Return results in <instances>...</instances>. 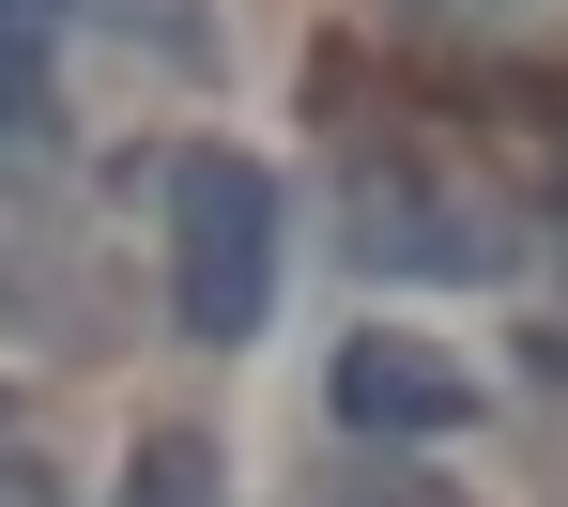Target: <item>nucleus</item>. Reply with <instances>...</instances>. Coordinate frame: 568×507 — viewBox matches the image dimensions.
Here are the masks:
<instances>
[{
    "label": "nucleus",
    "instance_id": "1",
    "mask_svg": "<svg viewBox=\"0 0 568 507\" xmlns=\"http://www.w3.org/2000/svg\"><path fill=\"white\" fill-rule=\"evenodd\" d=\"M262 307H277V185L200 139L170 170V323L231 354V338H262Z\"/></svg>",
    "mask_w": 568,
    "mask_h": 507
},
{
    "label": "nucleus",
    "instance_id": "2",
    "mask_svg": "<svg viewBox=\"0 0 568 507\" xmlns=\"http://www.w3.org/2000/svg\"><path fill=\"white\" fill-rule=\"evenodd\" d=\"M338 430H384V446H446V430H476V369H446L430 338L369 323V338H338Z\"/></svg>",
    "mask_w": 568,
    "mask_h": 507
},
{
    "label": "nucleus",
    "instance_id": "3",
    "mask_svg": "<svg viewBox=\"0 0 568 507\" xmlns=\"http://www.w3.org/2000/svg\"><path fill=\"white\" fill-rule=\"evenodd\" d=\"M123 507H215V446H200V430H154L139 477H123Z\"/></svg>",
    "mask_w": 568,
    "mask_h": 507
},
{
    "label": "nucleus",
    "instance_id": "4",
    "mask_svg": "<svg viewBox=\"0 0 568 507\" xmlns=\"http://www.w3.org/2000/svg\"><path fill=\"white\" fill-rule=\"evenodd\" d=\"M47 31H62V0H0V123L47 93Z\"/></svg>",
    "mask_w": 568,
    "mask_h": 507
},
{
    "label": "nucleus",
    "instance_id": "5",
    "mask_svg": "<svg viewBox=\"0 0 568 507\" xmlns=\"http://www.w3.org/2000/svg\"><path fill=\"white\" fill-rule=\"evenodd\" d=\"M0 507H62V477L47 462H0Z\"/></svg>",
    "mask_w": 568,
    "mask_h": 507
}]
</instances>
